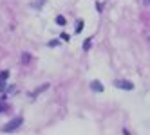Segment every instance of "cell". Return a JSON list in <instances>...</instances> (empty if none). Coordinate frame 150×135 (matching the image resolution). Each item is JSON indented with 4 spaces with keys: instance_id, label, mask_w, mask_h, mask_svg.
<instances>
[{
    "instance_id": "cell-3",
    "label": "cell",
    "mask_w": 150,
    "mask_h": 135,
    "mask_svg": "<svg viewBox=\"0 0 150 135\" xmlns=\"http://www.w3.org/2000/svg\"><path fill=\"white\" fill-rule=\"evenodd\" d=\"M91 88L94 90V92H103V85L98 81V79H94V81H91Z\"/></svg>"
},
{
    "instance_id": "cell-8",
    "label": "cell",
    "mask_w": 150,
    "mask_h": 135,
    "mask_svg": "<svg viewBox=\"0 0 150 135\" xmlns=\"http://www.w3.org/2000/svg\"><path fill=\"white\" fill-rule=\"evenodd\" d=\"M7 76H9L7 70H6V72H0V79H7Z\"/></svg>"
},
{
    "instance_id": "cell-9",
    "label": "cell",
    "mask_w": 150,
    "mask_h": 135,
    "mask_svg": "<svg viewBox=\"0 0 150 135\" xmlns=\"http://www.w3.org/2000/svg\"><path fill=\"white\" fill-rule=\"evenodd\" d=\"M44 2H45V0H38V2L35 4V7H42V6H44Z\"/></svg>"
},
{
    "instance_id": "cell-2",
    "label": "cell",
    "mask_w": 150,
    "mask_h": 135,
    "mask_svg": "<svg viewBox=\"0 0 150 135\" xmlns=\"http://www.w3.org/2000/svg\"><path fill=\"white\" fill-rule=\"evenodd\" d=\"M114 85L117 88H123V90H134V85H132L130 81H127V79H116Z\"/></svg>"
},
{
    "instance_id": "cell-11",
    "label": "cell",
    "mask_w": 150,
    "mask_h": 135,
    "mask_svg": "<svg viewBox=\"0 0 150 135\" xmlns=\"http://www.w3.org/2000/svg\"><path fill=\"white\" fill-rule=\"evenodd\" d=\"M6 110V105H0V112H4Z\"/></svg>"
},
{
    "instance_id": "cell-7",
    "label": "cell",
    "mask_w": 150,
    "mask_h": 135,
    "mask_svg": "<svg viewBox=\"0 0 150 135\" xmlns=\"http://www.w3.org/2000/svg\"><path fill=\"white\" fill-rule=\"evenodd\" d=\"M91 41H92V40H85V43H83V49H85V50L91 49Z\"/></svg>"
},
{
    "instance_id": "cell-6",
    "label": "cell",
    "mask_w": 150,
    "mask_h": 135,
    "mask_svg": "<svg viewBox=\"0 0 150 135\" xmlns=\"http://www.w3.org/2000/svg\"><path fill=\"white\" fill-rule=\"evenodd\" d=\"M56 24H58V25H65V24H67V20L63 18V16H56Z\"/></svg>"
},
{
    "instance_id": "cell-4",
    "label": "cell",
    "mask_w": 150,
    "mask_h": 135,
    "mask_svg": "<svg viewBox=\"0 0 150 135\" xmlns=\"http://www.w3.org/2000/svg\"><path fill=\"white\" fill-rule=\"evenodd\" d=\"M45 88H49V85H47V83H45V85H42V87H40L38 90H35V92H33V97H36V96L40 94V92H44Z\"/></svg>"
},
{
    "instance_id": "cell-5",
    "label": "cell",
    "mask_w": 150,
    "mask_h": 135,
    "mask_svg": "<svg viewBox=\"0 0 150 135\" xmlns=\"http://www.w3.org/2000/svg\"><path fill=\"white\" fill-rule=\"evenodd\" d=\"M81 29H83V20L76 22V27H74V31H76V33H81Z\"/></svg>"
},
{
    "instance_id": "cell-10",
    "label": "cell",
    "mask_w": 150,
    "mask_h": 135,
    "mask_svg": "<svg viewBox=\"0 0 150 135\" xmlns=\"http://www.w3.org/2000/svg\"><path fill=\"white\" fill-rule=\"evenodd\" d=\"M22 61H24V63H27V61H29V54H27V52L24 54V58H22Z\"/></svg>"
},
{
    "instance_id": "cell-1",
    "label": "cell",
    "mask_w": 150,
    "mask_h": 135,
    "mask_svg": "<svg viewBox=\"0 0 150 135\" xmlns=\"http://www.w3.org/2000/svg\"><path fill=\"white\" fill-rule=\"evenodd\" d=\"M22 122H24V117H15V119H11L7 124H4V128H2V132L4 133H9V132H15L16 128H20L22 126Z\"/></svg>"
},
{
    "instance_id": "cell-12",
    "label": "cell",
    "mask_w": 150,
    "mask_h": 135,
    "mask_svg": "<svg viewBox=\"0 0 150 135\" xmlns=\"http://www.w3.org/2000/svg\"><path fill=\"white\" fill-rule=\"evenodd\" d=\"M148 2H150V0H148Z\"/></svg>"
}]
</instances>
